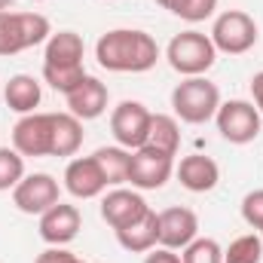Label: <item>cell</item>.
<instances>
[{
	"instance_id": "1",
	"label": "cell",
	"mask_w": 263,
	"mask_h": 263,
	"mask_svg": "<svg viewBox=\"0 0 263 263\" xmlns=\"http://www.w3.org/2000/svg\"><path fill=\"white\" fill-rule=\"evenodd\" d=\"M95 59L104 70H114V73H144L156 65L159 46L147 31L117 28L98 37Z\"/></svg>"
},
{
	"instance_id": "2",
	"label": "cell",
	"mask_w": 263,
	"mask_h": 263,
	"mask_svg": "<svg viewBox=\"0 0 263 263\" xmlns=\"http://www.w3.org/2000/svg\"><path fill=\"white\" fill-rule=\"evenodd\" d=\"M52 37L49 18L40 12H0V55H18Z\"/></svg>"
},
{
	"instance_id": "3",
	"label": "cell",
	"mask_w": 263,
	"mask_h": 263,
	"mask_svg": "<svg viewBox=\"0 0 263 263\" xmlns=\"http://www.w3.org/2000/svg\"><path fill=\"white\" fill-rule=\"evenodd\" d=\"M172 107L175 114L190 123V126H202L208 120H214L217 107H220V92L214 83H208L205 77H187L184 83L175 86L172 92Z\"/></svg>"
},
{
	"instance_id": "4",
	"label": "cell",
	"mask_w": 263,
	"mask_h": 263,
	"mask_svg": "<svg viewBox=\"0 0 263 263\" xmlns=\"http://www.w3.org/2000/svg\"><path fill=\"white\" fill-rule=\"evenodd\" d=\"M165 59L184 77H202L208 67L214 65L217 49H214L211 37H205L199 31H184V34L172 37V43L165 49Z\"/></svg>"
},
{
	"instance_id": "5",
	"label": "cell",
	"mask_w": 263,
	"mask_h": 263,
	"mask_svg": "<svg viewBox=\"0 0 263 263\" xmlns=\"http://www.w3.org/2000/svg\"><path fill=\"white\" fill-rule=\"evenodd\" d=\"M211 43H214L217 52L242 55V52H248L257 43V22L248 12H242V9H227V12H220L214 18Z\"/></svg>"
},
{
	"instance_id": "6",
	"label": "cell",
	"mask_w": 263,
	"mask_h": 263,
	"mask_svg": "<svg viewBox=\"0 0 263 263\" xmlns=\"http://www.w3.org/2000/svg\"><path fill=\"white\" fill-rule=\"evenodd\" d=\"M175 172V156L144 144L138 150H132L129 156V184L138 190H159L168 184Z\"/></svg>"
},
{
	"instance_id": "7",
	"label": "cell",
	"mask_w": 263,
	"mask_h": 263,
	"mask_svg": "<svg viewBox=\"0 0 263 263\" xmlns=\"http://www.w3.org/2000/svg\"><path fill=\"white\" fill-rule=\"evenodd\" d=\"M217 132L230 141V144H248L260 135V110L251 101H227L217 107L214 114Z\"/></svg>"
},
{
	"instance_id": "8",
	"label": "cell",
	"mask_w": 263,
	"mask_h": 263,
	"mask_svg": "<svg viewBox=\"0 0 263 263\" xmlns=\"http://www.w3.org/2000/svg\"><path fill=\"white\" fill-rule=\"evenodd\" d=\"M150 120H153V114H150L141 101H123V104H117V110L110 114V132H114V138H117L120 147L138 150V147L147 144Z\"/></svg>"
},
{
	"instance_id": "9",
	"label": "cell",
	"mask_w": 263,
	"mask_h": 263,
	"mask_svg": "<svg viewBox=\"0 0 263 263\" xmlns=\"http://www.w3.org/2000/svg\"><path fill=\"white\" fill-rule=\"evenodd\" d=\"M62 190H59V181L46 172H37V175H28L15 184L12 190V202L18 211L25 214H43L49 211L55 202H62Z\"/></svg>"
},
{
	"instance_id": "10",
	"label": "cell",
	"mask_w": 263,
	"mask_h": 263,
	"mask_svg": "<svg viewBox=\"0 0 263 263\" xmlns=\"http://www.w3.org/2000/svg\"><path fill=\"white\" fill-rule=\"evenodd\" d=\"M12 147L22 156H52V114H25L12 129Z\"/></svg>"
},
{
	"instance_id": "11",
	"label": "cell",
	"mask_w": 263,
	"mask_h": 263,
	"mask_svg": "<svg viewBox=\"0 0 263 263\" xmlns=\"http://www.w3.org/2000/svg\"><path fill=\"white\" fill-rule=\"evenodd\" d=\"M199 233V217L184 208V205H172L165 211H159V245L168 251L187 248Z\"/></svg>"
},
{
	"instance_id": "12",
	"label": "cell",
	"mask_w": 263,
	"mask_h": 263,
	"mask_svg": "<svg viewBox=\"0 0 263 263\" xmlns=\"http://www.w3.org/2000/svg\"><path fill=\"white\" fill-rule=\"evenodd\" d=\"M80 223H83V217H80L77 205L55 202L49 211L40 214V239L49 242V245H55V248H62V245H67V242L77 239Z\"/></svg>"
},
{
	"instance_id": "13",
	"label": "cell",
	"mask_w": 263,
	"mask_h": 263,
	"mask_svg": "<svg viewBox=\"0 0 263 263\" xmlns=\"http://www.w3.org/2000/svg\"><path fill=\"white\" fill-rule=\"evenodd\" d=\"M67 107L77 120H98L104 110H107V86L98 80V77H83L80 86H73L65 95Z\"/></svg>"
},
{
	"instance_id": "14",
	"label": "cell",
	"mask_w": 263,
	"mask_h": 263,
	"mask_svg": "<svg viewBox=\"0 0 263 263\" xmlns=\"http://www.w3.org/2000/svg\"><path fill=\"white\" fill-rule=\"evenodd\" d=\"M65 187H67V193L77 199H95L107 187V181H104V175H101V168H98V162L92 156H80V159L67 162Z\"/></svg>"
},
{
	"instance_id": "15",
	"label": "cell",
	"mask_w": 263,
	"mask_h": 263,
	"mask_svg": "<svg viewBox=\"0 0 263 263\" xmlns=\"http://www.w3.org/2000/svg\"><path fill=\"white\" fill-rule=\"evenodd\" d=\"M147 208L150 205L144 202V196H138L132 190H114V193H107V196L101 199V217L114 230H123V227L135 223L138 217L147 214Z\"/></svg>"
},
{
	"instance_id": "16",
	"label": "cell",
	"mask_w": 263,
	"mask_h": 263,
	"mask_svg": "<svg viewBox=\"0 0 263 263\" xmlns=\"http://www.w3.org/2000/svg\"><path fill=\"white\" fill-rule=\"evenodd\" d=\"M178 181L184 190L190 193H208L217 187L220 181V168L211 156H202V153H193V156H184L181 165H178Z\"/></svg>"
},
{
	"instance_id": "17",
	"label": "cell",
	"mask_w": 263,
	"mask_h": 263,
	"mask_svg": "<svg viewBox=\"0 0 263 263\" xmlns=\"http://www.w3.org/2000/svg\"><path fill=\"white\" fill-rule=\"evenodd\" d=\"M117 242L132 251V254H144V251H153L159 245V214L153 208H147L144 217H138L135 223L117 230Z\"/></svg>"
},
{
	"instance_id": "18",
	"label": "cell",
	"mask_w": 263,
	"mask_h": 263,
	"mask_svg": "<svg viewBox=\"0 0 263 263\" xmlns=\"http://www.w3.org/2000/svg\"><path fill=\"white\" fill-rule=\"evenodd\" d=\"M83 37L77 31H59L46 40V55H43V67H83Z\"/></svg>"
},
{
	"instance_id": "19",
	"label": "cell",
	"mask_w": 263,
	"mask_h": 263,
	"mask_svg": "<svg viewBox=\"0 0 263 263\" xmlns=\"http://www.w3.org/2000/svg\"><path fill=\"white\" fill-rule=\"evenodd\" d=\"M3 98H6V107L9 110H15V114L25 117V114H34V107L40 104L43 92H40V83L34 77L15 73V77H9V83L3 89Z\"/></svg>"
},
{
	"instance_id": "20",
	"label": "cell",
	"mask_w": 263,
	"mask_h": 263,
	"mask_svg": "<svg viewBox=\"0 0 263 263\" xmlns=\"http://www.w3.org/2000/svg\"><path fill=\"white\" fill-rule=\"evenodd\" d=\"M83 144V120L73 114H52V156H73Z\"/></svg>"
},
{
	"instance_id": "21",
	"label": "cell",
	"mask_w": 263,
	"mask_h": 263,
	"mask_svg": "<svg viewBox=\"0 0 263 263\" xmlns=\"http://www.w3.org/2000/svg\"><path fill=\"white\" fill-rule=\"evenodd\" d=\"M129 156L132 150H126V147H101L92 153V159L98 162L107 184H126L129 181Z\"/></svg>"
},
{
	"instance_id": "22",
	"label": "cell",
	"mask_w": 263,
	"mask_h": 263,
	"mask_svg": "<svg viewBox=\"0 0 263 263\" xmlns=\"http://www.w3.org/2000/svg\"><path fill=\"white\" fill-rule=\"evenodd\" d=\"M147 144L175 156L178 147H181V126L175 117H165V114H153L150 120V135H147Z\"/></svg>"
},
{
	"instance_id": "23",
	"label": "cell",
	"mask_w": 263,
	"mask_h": 263,
	"mask_svg": "<svg viewBox=\"0 0 263 263\" xmlns=\"http://www.w3.org/2000/svg\"><path fill=\"white\" fill-rule=\"evenodd\" d=\"M263 260V239L248 233L230 242V248L223 251V263H260Z\"/></svg>"
},
{
	"instance_id": "24",
	"label": "cell",
	"mask_w": 263,
	"mask_h": 263,
	"mask_svg": "<svg viewBox=\"0 0 263 263\" xmlns=\"http://www.w3.org/2000/svg\"><path fill=\"white\" fill-rule=\"evenodd\" d=\"M156 3L184 22H205L217 9V0H156Z\"/></svg>"
},
{
	"instance_id": "25",
	"label": "cell",
	"mask_w": 263,
	"mask_h": 263,
	"mask_svg": "<svg viewBox=\"0 0 263 263\" xmlns=\"http://www.w3.org/2000/svg\"><path fill=\"white\" fill-rule=\"evenodd\" d=\"M22 178H25V156L15 147H0V193L15 190Z\"/></svg>"
},
{
	"instance_id": "26",
	"label": "cell",
	"mask_w": 263,
	"mask_h": 263,
	"mask_svg": "<svg viewBox=\"0 0 263 263\" xmlns=\"http://www.w3.org/2000/svg\"><path fill=\"white\" fill-rule=\"evenodd\" d=\"M181 263H223V248L214 239H193L184 248Z\"/></svg>"
},
{
	"instance_id": "27",
	"label": "cell",
	"mask_w": 263,
	"mask_h": 263,
	"mask_svg": "<svg viewBox=\"0 0 263 263\" xmlns=\"http://www.w3.org/2000/svg\"><path fill=\"white\" fill-rule=\"evenodd\" d=\"M242 217H245L248 227L263 233V190H254V193H248L242 199Z\"/></svg>"
},
{
	"instance_id": "28",
	"label": "cell",
	"mask_w": 263,
	"mask_h": 263,
	"mask_svg": "<svg viewBox=\"0 0 263 263\" xmlns=\"http://www.w3.org/2000/svg\"><path fill=\"white\" fill-rule=\"evenodd\" d=\"M34 263H86V260H80L77 254H70V251H65V248H55V245H52L49 251H43Z\"/></svg>"
},
{
	"instance_id": "29",
	"label": "cell",
	"mask_w": 263,
	"mask_h": 263,
	"mask_svg": "<svg viewBox=\"0 0 263 263\" xmlns=\"http://www.w3.org/2000/svg\"><path fill=\"white\" fill-rule=\"evenodd\" d=\"M144 263H181V257H178L175 251H168V248H156L153 254H147Z\"/></svg>"
},
{
	"instance_id": "30",
	"label": "cell",
	"mask_w": 263,
	"mask_h": 263,
	"mask_svg": "<svg viewBox=\"0 0 263 263\" xmlns=\"http://www.w3.org/2000/svg\"><path fill=\"white\" fill-rule=\"evenodd\" d=\"M251 95H254V107L263 114V70L251 77Z\"/></svg>"
},
{
	"instance_id": "31",
	"label": "cell",
	"mask_w": 263,
	"mask_h": 263,
	"mask_svg": "<svg viewBox=\"0 0 263 263\" xmlns=\"http://www.w3.org/2000/svg\"><path fill=\"white\" fill-rule=\"evenodd\" d=\"M9 6H12V0H0V12H9Z\"/></svg>"
},
{
	"instance_id": "32",
	"label": "cell",
	"mask_w": 263,
	"mask_h": 263,
	"mask_svg": "<svg viewBox=\"0 0 263 263\" xmlns=\"http://www.w3.org/2000/svg\"><path fill=\"white\" fill-rule=\"evenodd\" d=\"M260 239H263V233H260Z\"/></svg>"
}]
</instances>
